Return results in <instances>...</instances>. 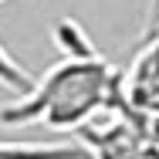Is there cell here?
Masks as SVG:
<instances>
[{
  "label": "cell",
  "instance_id": "7a4b0ae2",
  "mask_svg": "<svg viewBox=\"0 0 159 159\" xmlns=\"http://www.w3.org/2000/svg\"><path fill=\"white\" fill-rule=\"evenodd\" d=\"M0 159H88L78 142H3Z\"/></svg>",
  "mask_w": 159,
  "mask_h": 159
},
{
  "label": "cell",
  "instance_id": "3957f363",
  "mask_svg": "<svg viewBox=\"0 0 159 159\" xmlns=\"http://www.w3.org/2000/svg\"><path fill=\"white\" fill-rule=\"evenodd\" d=\"M54 44L61 48L64 58H98V48L92 44V37L85 34V27L71 17H61L54 24Z\"/></svg>",
  "mask_w": 159,
  "mask_h": 159
},
{
  "label": "cell",
  "instance_id": "277c9868",
  "mask_svg": "<svg viewBox=\"0 0 159 159\" xmlns=\"http://www.w3.org/2000/svg\"><path fill=\"white\" fill-rule=\"evenodd\" d=\"M31 85H34V78L14 61L10 51L0 44V88H7V92H14V95H24Z\"/></svg>",
  "mask_w": 159,
  "mask_h": 159
},
{
  "label": "cell",
  "instance_id": "52a82bcc",
  "mask_svg": "<svg viewBox=\"0 0 159 159\" xmlns=\"http://www.w3.org/2000/svg\"><path fill=\"white\" fill-rule=\"evenodd\" d=\"M146 135L152 139V146L159 149V115H152V119H146Z\"/></svg>",
  "mask_w": 159,
  "mask_h": 159
},
{
  "label": "cell",
  "instance_id": "ba28073f",
  "mask_svg": "<svg viewBox=\"0 0 159 159\" xmlns=\"http://www.w3.org/2000/svg\"><path fill=\"white\" fill-rule=\"evenodd\" d=\"M0 3H7V0H0Z\"/></svg>",
  "mask_w": 159,
  "mask_h": 159
},
{
  "label": "cell",
  "instance_id": "6da1fadb",
  "mask_svg": "<svg viewBox=\"0 0 159 159\" xmlns=\"http://www.w3.org/2000/svg\"><path fill=\"white\" fill-rule=\"evenodd\" d=\"M119 68L98 58H61L34 85L0 108V125H44L58 132H78L92 125L98 112H108L119 85Z\"/></svg>",
  "mask_w": 159,
  "mask_h": 159
},
{
  "label": "cell",
  "instance_id": "5b68a950",
  "mask_svg": "<svg viewBox=\"0 0 159 159\" xmlns=\"http://www.w3.org/2000/svg\"><path fill=\"white\" fill-rule=\"evenodd\" d=\"M125 71H132V75H156L159 78V31L142 37V48H139L135 61L129 64Z\"/></svg>",
  "mask_w": 159,
  "mask_h": 159
},
{
  "label": "cell",
  "instance_id": "8992f818",
  "mask_svg": "<svg viewBox=\"0 0 159 159\" xmlns=\"http://www.w3.org/2000/svg\"><path fill=\"white\" fill-rule=\"evenodd\" d=\"M152 31H159V0H149V14H146V34H142V37H149Z\"/></svg>",
  "mask_w": 159,
  "mask_h": 159
}]
</instances>
